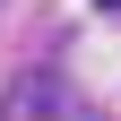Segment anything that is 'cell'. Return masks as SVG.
<instances>
[{"mask_svg":"<svg viewBox=\"0 0 121 121\" xmlns=\"http://www.w3.org/2000/svg\"><path fill=\"white\" fill-rule=\"evenodd\" d=\"M104 9H121V0H104Z\"/></svg>","mask_w":121,"mask_h":121,"instance_id":"obj_2","label":"cell"},{"mask_svg":"<svg viewBox=\"0 0 121 121\" xmlns=\"http://www.w3.org/2000/svg\"><path fill=\"white\" fill-rule=\"evenodd\" d=\"M0 121H95V104H86V86H69V78H60V69H35V78H17V86H9Z\"/></svg>","mask_w":121,"mask_h":121,"instance_id":"obj_1","label":"cell"}]
</instances>
